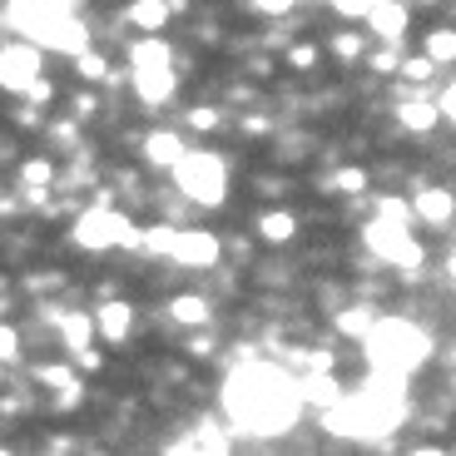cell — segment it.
<instances>
[{
    "mask_svg": "<svg viewBox=\"0 0 456 456\" xmlns=\"http://www.w3.org/2000/svg\"><path fill=\"white\" fill-rule=\"evenodd\" d=\"M303 377H288L273 362H243L224 377V411L233 432L283 436L303 417Z\"/></svg>",
    "mask_w": 456,
    "mask_h": 456,
    "instance_id": "cell-1",
    "label": "cell"
},
{
    "mask_svg": "<svg viewBox=\"0 0 456 456\" xmlns=\"http://www.w3.org/2000/svg\"><path fill=\"white\" fill-rule=\"evenodd\" d=\"M402 422H407V382L382 372H372L357 392H342L332 407H322V432L353 436V442L392 436Z\"/></svg>",
    "mask_w": 456,
    "mask_h": 456,
    "instance_id": "cell-2",
    "label": "cell"
},
{
    "mask_svg": "<svg viewBox=\"0 0 456 456\" xmlns=\"http://www.w3.org/2000/svg\"><path fill=\"white\" fill-rule=\"evenodd\" d=\"M362 353H367V367H372V372L407 382V377H417L427 362H432L436 342H432V332H427L422 322L377 318L372 328H367V338H362Z\"/></svg>",
    "mask_w": 456,
    "mask_h": 456,
    "instance_id": "cell-3",
    "label": "cell"
},
{
    "mask_svg": "<svg viewBox=\"0 0 456 456\" xmlns=\"http://www.w3.org/2000/svg\"><path fill=\"white\" fill-rule=\"evenodd\" d=\"M174 183H179L183 199L218 208L228 199V164H224V154H214V149H183L179 164H174Z\"/></svg>",
    "mask_w": 456,
    "mask_h": 456,
    "instance_id": "cell-4",
    "label": "cell"
},
{
    "mask_svg": "<svg viewBox=\"0 0 456 456\" xmlns=\"http://www.w3.org/2000/svg\"><path fill=\"white\" fill-rule=\"evenodd\" d=\"M362 243H367V253H372V258H382V263H392V268H402L407 278H417V273H422V263H427V253H422V243H417V233H407V218H387V214L367 218Z\"/></svg>",
    "mask_w": 456,
    "mask_h": 456,
    "instance_id": "cell-5",
    "label": "cell"
},
{
    "mask_svg": "<svg viewBox=\"0 0 456 456\" xmlns=\"http://www.w3.org/2000/svg\"><path fill=\"white\" fill-rule=\"evenodd\" d=\"M75 243L90 253H110V248H139V228L125 214H114L110 204H94L90 214L75 218Z\"/></svg>",
    "mask_w": 456,
    "mask_h": 456,
    "instance_id": "cell-6",
    "label": "cell"
},
{
    "mask_svg": "<svg viewBox=\"0 0 456 456\" xmlns=\"http://www.w3.org/2000/svg\"><path fill=\"white\" fill-rule=\"evenodd\" d=\"M65 15H75V0H5V25L30 35V40H40Z\"/></svg>",
    "mask_w": 456,
    "mask_h": 456,
    "instance_id": "cell-7",
    "label": "cell"
},
{
    "mask_svg": "<svg viewBox=\"0 0 456 456\" xmlns=\"http://www.w3.org/2000/svg\"><path fill=\"white\" fill-rule=\"evenodd\" d=\"M35 80H40V45H35V40L0 45V90L25 94Z\"/></svg>",
    "mask_w": 456,
    "mask_h": 456,
    "instance_id": "cell-8",
    "label": "cell"
},
{
    "mask_svg": "<svg viewBox=\"0 0 456 456\" xmlns=\"http://www.w3.org/2000/svg\"><path fill=\"white\" fill-rule=\"evenodd\" d=\"M55 328H60V338H65V347H69V357H75V367H100V353L90 347V338L100 328H94V313H55Z\"/></svg>",
    "mask_w": 456,
    "mask_h": 456,
    "instance_id": "cell-9",
    "label": "cell"
},
{
    "mask_svg": "<svg viewBox=\"0 0 456 456\" xmlns=\"http://www.w3.org/2000/svg\"><path fill=\"white\" fill-rule=\"evenodd\" d=\"M218 253H224L218 248V233H208V228H179L169 258L179 263V268H214Z\"/></svg>",
    "mask_w": 456,
    "mask_h": 456,
    "instance_id": "cell-10",
    "label": "cell"
},
{
    "mask_svg": "<svg viewBox=\"0 0 456 456\" xmlns=\"http://www.w3.org/2000/svg\"><path fill=\"white\" fill-rule=\"evenodd\" d=\"M129 85L144 104H169L179 80H174V65H129Z\"/></svg>",
    "mask_w": 456,
    "mask_h": 456,
    "instance_id": "cell-11",
    "label": "cell"
},
{
    "mask_svg": "<svg viewBox=\"0 0 456 456\" xmlns=\"http://www.w3.org/2000/svg\"><path fill=\"white\" fill-rule=\"evenodd\" d=\"M35 45L75 60V55H85V50H90V30H85V20H80V15H65V20H55L45 35H40V40H35Z\"/></svg>",
    "mask_w": 456,
    "mask_h": 456,
    "instance_id": "cell-12",
    "label": "cell"
},
{
    "mask_svg": "<svg viewBox=\"0 0 456 456\" xmlns=\"http://www.w3.org/2000/svg\"><path fill=\"white\" fill-rule=\"evenodd\" d=\"M407 5H402V0H382V5H377L372 15H367V30L377 35V40H387V45H397L402 35H407Z\"/></svg>",
    "mask_w": 456,
    "mask_h": 456,
    "instance_id": "cell-13",
    "label": "cell"
},
{
    "mask_svg": "<svg viewBox=\"0 0 456 456\" xmlns=\"http://www.w3.org/2000/svg\"><path fill=\"white\" fill-rule=\"evenodd\" d=\"M411 214L422 218V224H432V228H446L456 218V194L452 189H422L417 204H411Z\"/></svg>",
    "mask_w": 456,
    "mask_h": 456,
    "instance_id": "cell-14",
    "label": "cell"
},
{
    "mask_svg": "<svg viewBox=\"0 0 456 456\" xmlns=\"http://www.w3.org/2000/svg\"><path fill=\"white\" fill-rule=\"evenodd\" d=\"M183 149L189 144H183V134H174V129H149L144 134V159L154 164V169H174Z\"/></svg>",
    "mask_w": 456,
    "mask_h": 456,
    "instance_id": "cell-15",
    "label": "cell"
},
{
    "mask_svg": "<svg viewBox=\"0 0 456 456\" xmlns=\"http://www.w3.org/2000/svg\"><path fill=\"white\" fill-rule=\"evenodd\" d=\"M94 328H100L104 342H125L129 328H134V308H129V303H104V308L94 313Z\"/></svg>",
    "mask_w": 456,
    "mask_h": 456,
    "instance_id": "cell-16",
    "label": "cell"
},
{
    "mask_svg": "<svg viewBox=\"0 0 456 456\" xmlns=\"http://www.w3.org/2000/svg\"><path fill=\"white\" fill-rule=\"evenodd\" d=\"M169 318L179 322V328H204V322L214 318V303L199 297V293H179V297H169Z\"/></svg>",
    "mask_w": 456,
    "mask_h": 456,
    "instance_id": "cell-17",
    "label": "cell"
},
{
    "mask_svg": "<svg viewBox=\"0 0 456 456\" xmlns=\"http://www.w3.org/2000/svg\"><path fill=\"white\" fill-rule=\"evenodd\" d=\"M169 0H134V5H129V25H134V30H144V35H159L164 25H169Z\"/></svg>",
    "mask_w": 456,
    "mask_h": 456,
    "instance_id": "cell-18",
    "label": "cell"
},
{
    "mask_svg": "<svg viewBox=\"0 0 456 456\" xmlns=\"http://www.w3.org/2000/svg\"><path fill=\"white\" fill-rule=\"evenodd\" d=\"M397 119H402V129H411V134H427V129H436V119H442V104L407 100V104H397Z\"/></svg>",
    "mask_w": 456,
    "mask_h": 456,
    "instance_id": "cell-19",
    "label": "cell"
},
{
    "mask_svg": "<svg viewBox=\"0 0 456 456\" xmlns=\"http://www.w3.org/2000/svg\"><path fill=\"white\" fill-rule=\"evenodd\" d=\"M338 397H342V387L332 382V367H318V372L303 377V402H313V407H332Z\"/></svg>",
    "mask_w": 456,
    "mask_h": 456,
    "instance_id": "cell-20",
    "label": "cell"
},
{
    "mask_svg": "<svg viewBox=\"0 0 456 456\" xmlns=\"http://www.w3.org/2000/svg\"><path fill=\"white\" fill-rule=\"evenodd\" d=\"M129 65H174V50L164 35H144V40H134V50H129Z\"/></svg>",
    "mask_w": 456,
    "mask_h": 456,
    "instance_id": "cell-21",
    "label": "cell"
},
{
    "mask_svg": "<svg viewBox=\"0 0 456 456\" xmlns=\"http://www.w3.org/2000/svg\"><path fill=\"white\" fill-rule=\"evenodd\" d=\"M258 233H263L268 243H293L297 218L288 214V208H273V214H263V218H258Z\"/></svg>",
    "mask_w": 456,
    "mask_h": 456,
    "instance_id": "cell-22",
    "label": "cell"
},
{
    "mask_svg": "<svg viewBox=\"0 0 456 456\" xmlns=\"http://www.w3.org/2000/svg\"><path fill=\"white\" fill-rule=\"evenodd\" d=\"M228 432L224 427H199V436H189V442H174V452H214V456H224L228 452Z\"/></svg>",
    "mask_w": 456,
    "mask_h": 456,
    "instance_id": "cell-23",
    "label": "cell"
},
{
    "mask_svg": "<svg viewBox=\"0 0 456 456\" xmlns=\"http://www.w3.org/2000/svg\"><path fill=\"white\" fill-rule=\"evenodd\" d=\"M174 233H179V228H169V224L139 228V248L154 253V258H169V253H174Z\"/></svg>",
    "mask_w": 456,
    "mask_h": 456,
    "instance_id": "cell-24",
    "label": "cell"
},
{
    "mask_svg": "<svg viewBox=\"0 0 456 456\" xmlns=\"http://www.w3.org/2000/svg\"><path fill=\"white\" fill-rule=\"evenodd\" d=\"M372 322H377V308H342L338 313V332H342V338H357V342L367 338Z\"/></svg>",
    "mask_w": 456,
    "mask_h": 456,
    "instance_id": "cell-25",
    "label": "cell"
},
{
    "mask_svg": "<svg viewBox=\"0 0 456 456\" xmlns=\"http://www.w3.org/2000/svg\"><path fill=\"white\" fill-rule=\"evenodd\" d=\"M35 377H40L45 387H55V392H80L75 372H69V367H60V362H40V367H35Z\"/></svg>",
    "mask_w": 456,
    "mask_h": 456,
    "instance_id": "cell-26",
    "label": "cell"
},
{
    "mask_svg": "<svg viewBox=\"0 0 456 456\" xmlns=\"http://www.w3.org/2000/svg\"><path fill=\"white\" fill-rule=\"evenodd\" d=\"M427 55L436 65H456V30H432L427 35Z\"/></svg>",
    "mask_w": 456,
    "mask_h": 456,
    "instance_id": "cell-27",
    "label": "cell"
},
{
    "mask_svg": "<svg viewBox=\"0 0 456 456\" xmlns=\"http://www.w3.org/2000/svg\"><path fill=\"white\" fill-rule=\"evenodd\" d=\"M75 75H80V80H90V85H100V80H110V65H104V55L85 50V55H75Z\"/></svg>",
    "mask_w": 456,
    "mask_h": 456,
    "instance_id": "cell-28",
    "label": "cell"
},
{
    "mask_svg": "<svg viewBox=\"0 0 456 456\" xmlns=\"http://www.w3.org/2000/svg\"><path fill=\"white\" fill-rule=\"evenodd\" d=\"M397 75H407V85H427L436 75V60L432 55H411V60H402V65H397Z\"/></svg>",
    "mask_w": 456,
    "mask_h": 456,
    "instance_id": "cell-29",
    "label": "cell"
},
{
    "mask_svg": "<svg viewBox=\"0 0 456 456\" xmlns=\"http://www.w3.org/2000/svg\"><path fill=\"white\" fill-rule=\"evenodd\" d=\"M367 189V174L362 169H338L328 179V194H362Z\"/></svg>",
    "mask_w": 456,
    "mask_h": 456,
    "instance_id": "cell-30",
    "label": "cell"
},
{
    "mask_svg": "<svg viewBox=\"0 0 456 456\" xmlns=\"http://www.w3.org/2000/svg\"><path fill=\"white\" fill-rule=\"evenodd\" d=\"M328 5L342 15V20H367V15L382 5V0H328Z\"/></svg>",
    "mask_w": 456,
    "mask_h": 456,
    "instance_id": "cell-31",
    "label": "cell"
},
{
    "mask_svg": "<svg viewBox=\"0 0 456 456\" xmlns=\"http://www.w3.org/2000/svg\"><path fill=\"white\" fill-rule=\"evenodd\" d=\"M20 179H25V189H45V183L55 179V169H50V159H30L20 169Z\"/></svg>",
    "mask_w": 456,
    "mask_h": 456,
    "instance_id": "cell-32",
    "label": "cell"
},
{
    "mask_svg": "<svg viewBox=\"0 0 456 456\" xmlns=\"http://www.w3.org/2000/svg\"><path fill=\"white\" fill-rule=\"evenodd\" d=\"M362 50H367V40H362V35H353V30L332 35V55H342V60H357Z\"/></svg>",
    "mask_w": 456,
    "mask_h": 456,
    "instance_id": "cell-33",
    "label": "cell"
},
{
    "mask_svg": "<svg viewBox=\"0 0 456 456\" xmlns=\"http://www.w3.org/2000/svg\"><path fill=\"white\" fill-rule=\"evenodd\" d=\"M15 353H20V338H15V328L0 322V362H15Z\"/></svg>",
    "mask_w": 456,
    "mask_h": 456,
    "instance_id": "cell-34",
    "label": "cell"
},
{
    "mask_svg": "<svg viewBox=\"0 0 456 456\" xmlns=\"http://www.w3.org/2000/svg\"><path fill=\"white\" fill-rule=\"evenodd\" d=\"M248 5H253L258 15H288L293 5H303V0H248Z\"/></svg>",
    "mask_w": 456,
    "mask_h": 456,
    "instance_id": "cell-35",
    "label": "cell"
},
{
    "mask_svg": "<svg viewBox=\"0 0 456 456\" xmlns=\"http://www.w3.org/2000/svg\"><path fill=\"white\" fill-rule=\"evenodd\" d=\"M313 60H318V50H313V45L288 50V65H293V69H313Z\"/></svg>",
    "mask_w": 456,
    "mask_h": 456,
    "instance_id": "cell-36",
    "label": "cell"
},
{
    "mask_svg": "<svg viewBox=\"0 0 456 456\" xmlns=\"http://www.w3.org/2000/svg\"><path fill=\"white\" fill-rule=\"evenodd\" d=\"M25 100H30V104H50V100H55V85H50V80H35L30 90H25Z\"/></svg>",
    "mask_w": 456,
    "mask_h": 456,
    "instance_id": "cell-37",
    "label": "cell"
},
{
    "mask_svg": "<svg viewBox=\"0 0 456 456\" xmlns=\"http://www.w3.org/2000/svg\"><path fill=\"white\" fill-rule=\"evenodd\" d=\"M189 125H194V129H214L218 125V110H189Z\"/></svg>",
    "mask_w": 456,
    "mask_h": 456,
    "instance_id": "cell-38",
    "label": "cell"
},
{
    "mask_svg": "<svg viewBox=\"0 0 456 456\" xmlns=\"http://www.w3.org/2000/svg\"><path fill=\"white\" fill-rule=\"evenodd\" d=\"M377 214H387V218H411V208L402 204V199H382V204H377Z\"/></svg>",
    "mask_w": 456,
    "mask_h": 456,
    "instance_id": "cell-39",
    "label": "cell"
},
{
    "mask_svg": "<svg viewBox=\"0 0 456 456\" xmlns=\"http://www.w3.org/2000/svg\"><path fill=\"white\" fill-rule=\"evenodd\" d=\"M442 114H446V119L456 125V80L446 85V94H442Z\"/></svg>",
    "mask_w": 456,
    "mask_h": 456,
    "instance_id": "cell-40",
    "label": "cell"
},
{
    "mask_svg": "<svg viewBox=\"0 0 456 456\" xmlns=\"http://www.w3.org/2000/svg\"><path fill=\"white\" fill-rule=\"evenodd\" d=\"M372 69H397V55H392V50H382V55H372Z\"/></svg>",
    "mask_w": 456,
    "mask_h": 456,
    "instance_id": "cell-41",
    "label": "cell"
},
{
    "mask_svg": "<svg viewBox=\"0 0 456 456\" xmlns=\"http://www.w3.org/2000/svg\"><path fill=\"white\" fill-rule=\"evenodd\" d=\"M452 283H456V258H452Z\"/></svg>",
    "mask_w": 456,
    "mask_h": 456,
    "instance_id": "cell-42",
    "label": "cell"
},
{
    "mask_svg": "<svg viewBox=\"0 0 456 456\" xmlns=\"http://www.w3.org/2000/svg\"><path fill=\"white\" fill-rule=\"evenodd\" d=\"M0 367H5V362H0Z\"/></svg>",
    "mask_w": 456,
    "mask_h": 456,
    "instance_id": "cell-43",
    "label": "cell"
}]
</instances>
